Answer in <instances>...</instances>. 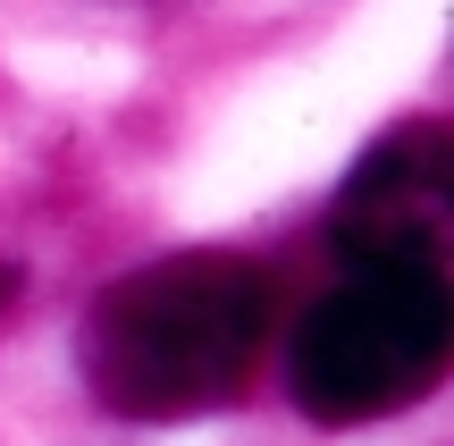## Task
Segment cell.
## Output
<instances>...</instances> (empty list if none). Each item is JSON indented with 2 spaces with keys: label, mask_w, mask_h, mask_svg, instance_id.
I'll list each match as a JSON object with an SVG mask.
<instances>
[{
  "label": "cell",
  "mask_w": 454,
  "mask_h": 446,
  "mask_svg": "<svg viewBox=\"0 0 454 446\" xmlns=\"http://www.w3.org/2000/svg\"><path fill=\"white\" fill-rule=\"evenodd\" d=\"M454 354V295L446 270H354L303 312L286 354L294 404L328 430L387 421L438 387Z\"/></svg>",
  "instance_id": "cell-2"
},
{
  "label": "cell",
  "mask_w": 454,
  "mask_h": 446,
  "mask_svg": "<svg viewBox=\"0 0 454 446\" xmlns=\"http://www.w3.org/2000/svg\"><path fill=\"white\" fill-rule=\"evenodd\" d=\"M278 295L236 253H168L101 286L84 312V379L127 421H194L253 387Z\"/></svg>",
  "instance_id": "cell-1"
},
{
  "label": "cell",
  "mask_w": 454,
  "mask_h": 446,
  "mask_svg": "<svg viewBox=\"0 0 454 446\" xmlns=\"http://www.w3.org/2000/svg\"><path fill=\"white\" fill-rule=\"evenodd\" d=\"M454 245V135L412 118L362 152L337 194V253L354 270H446Z\"/></svg>",
  "instance_id": "cell-3"
},
{
  "label": "cell",
  "mask_w": 454,
  "mask_h": 446,
  "mask_svg": "<svg viewBox=\"0 0 454 446\" xmlns=\"http://www.w3.org/2000/svg\"><path fill=\"white\" fill-rule=\"evenodd\" d=\"M17 303V262H0V312Z\"/></svg>",
  "instance_id": "cell-4"
}]
</instances>
